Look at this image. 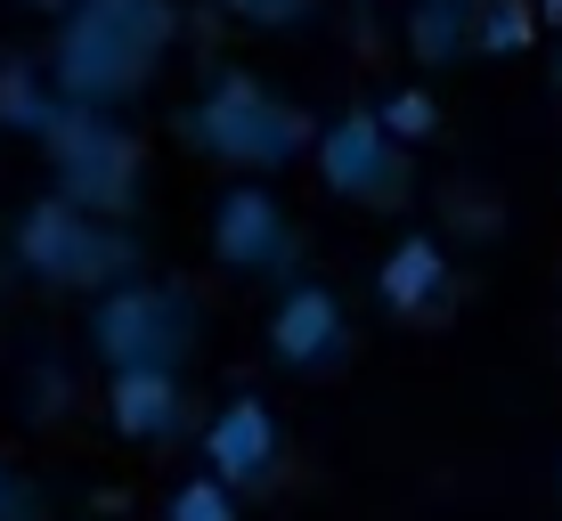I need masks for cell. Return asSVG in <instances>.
<instances>
[{
	"mask_svg": "<svg viewBox=\"0 0 562 521\" xmlns=\"http://www.w3.org/2000/svg\"><path fill=\"white\" fill-rule=\"evenodd\" d=\"M457 9H449V0H424V9H416V49L424 57H440V49H457Z\"/></svg>",
	"mask_w": 562,
	"mask_h": 521,
	"instance_id": "13",
	"label": "cell"
},
{
	"mask_svg": "<svg viewBox=\"0 0 562 521\" xmlns=\"http://www.w3.org/2000/svg\"><path fill=\"white\" fill-rule=\"evenodd\" d=\"M0 114H9V123H49L42 99H33V82H0Z\"/></svg>",
	"mask_w": 562,
	"mask_h": 521,
	"instance_id": "16",
	"label": "cell"
},
{
	"mask_svg": "<svg viewBox=\"0 0 562 521\" xmlns=\"http://www.w3.org/2000/svg\"><path fill=\"white\" fill-rule=\"evenodd\" d=\"M547 9H554V16H562V0H547Z\"/></svg>",
	"mask_w": 562,
	"mask_h": 521,
	"instance_id": "20",
	"label": "cell"
},
{
	"mask_svg": "<svg viewBox=\"0 0 562 521\" xmlns=\"http://www.w3.org/2000/svg\"><path fill=\"white\" fill-rule=\"evenodd\" d=\"M212 245H221L228 269H285V220H278V196L261 188H228L221 196V220H212Z\"/></svg>",
	"mask_w": 562,
	"mask_h": 521,
	"instance_id": "7",
	"label": "cell"
},
{
	"mask_svg": "<svg viewBox=\"0 0 562 521\" xmlns=\"http://www.w3.org/2000/svg\"><path fill=\"white\" fill-rule=\"evenodd\" d=\"M269 342H278V359H294V366L335 359V351H342V310H335V294H318V285L285 294V310H278V326H269Z\"/></svg>",
	"mask_w": 562,
	"mask_h": 521,
	"instance_id": "10",
	"label": "cell"
},
{
	"mask_svg": "<svg viewBox=\"0 0 562 521\" xmlns=\"http://www.w3.org/2000/svg\"><path fill=\"white\" fill-rule=\"evenodd\" d=\"M440 285H449V261H440V245H424V237L400 245V253L383 261V302H392L400 318H416L424 302L440 294Z\"/></svg>",
	"mask_w": 562,
	"mask_h": 521,
	"instance_id": "11",
	"label": "cell"
},
{
	"mask_svg": "<svg viewBox=\"0 0 562 521\" xmlns=\"http://www.w3.org/2000/svg\"><path fill=\"white\" fill-rule=\"evenodd\" d=\"M302 114L294 106H278V99H261L254 82H228V90H212V106L196 114V139L212 147V156H228V163H285V156H302Z\"/></svg>",
	"mask_w": 562,
	"mask_h": 521,
	"instance_id": "2",
	"label": "cell"
},
{
	"mask_svg": "<svg viewBox=\"0 0 562 521\" xmlns=\"http://www.w3.org/2000/svg\"><path fill=\"white\" fill-rule=\"evenodd\" d=\"M49 156L57 180H66V204H131V171H139V147L123 131L90 123V114H49Z\"/></svg>",
	"mask_w": 562,
	"mask_h": 521,
	"instance_id": "3",
	"label": "cell"
},
{
	"mask_svg": "<svg viewBox=\"0 0 562 521\" xmlns=\"http://www.w3.org/2000/svg\"><path fill=\"white\" fill-rule=\"evenodd\" d=\"M171 521H237V506H228V480H188L180 497H171Z\"/></svg>",
	"mask_w": 562,
	"mask_h": 521,
	"instance_id": "12",
	"label": "cell"
},
{
	"mask_svg": "<svg viewBox=\"0 0 562 521\" xmlns=\"http://www.w3.org/2000/svg\"><path fill=\"white\" fill-rule=\"evenodd\" d=\"M99 351L114 366H180L188 351V310L171 294H114L99 310Z\"/></svg>",
	"mask_w": 562,
	"mask_h": 521,
	"instance_id": "6",
	"label": "cell"
},
{
	"mask_svg": "<svg viewBox=\"0 0 562 521\" xmlns=\"http://www.w3.org/2000/svg\"><path fill=\"white\" fill-rule=\"evenodd\" d=\"M383 131H392V139H424V131H432V99H424V90L392 99V106H383Z\"/></svg>",
	"mask_w": 562,
	"mask_h": 521,
	"instance_id": "14",
	"label": "cell"
},
{
	"mask_svg": "<svg viewBox=\"0 0 562 521\" xmlns=\"http://www.w3.org/2000/svg\"><path fill=\"white\" fill-rule=\"evenodd\" d=\"M33 9H66V0H33Z\"/></svg>",
	"mask_w": 562,
	"mask_h": 521,
	"instance_id": "18",
	"label": "cell"
},
{
	"mask_svg": "<svg viewBox=\"0 0 562 521\" xmlns=\"http://www.w3.org/2000/svg\"><path fill=\"white\" fill-rule=\"evenodd\" d=\"M481 42H490V49H521V42H530V16H521L514 0H497V9L481 16Z\"/></svg>",
	"mask_w": 562,
	"mask_h": 521,
	"instance_id": "15",
	"label": "cell"
},
{
	"mask_svg": "<svg viewBox=\"0 0 562 521\" xmlns=\"http://www.w3.org/2000/svg\"><path fill=\"white\" fill-rule=\"evenodd\" d=\"M16 253L33 261V278H57V285L106 278L114 261L131 269V245H114V237H99V228H82V212H74V204H42L25 228H16Z\"/></svg>",
	"mask_w": 562,
	"mask_h": 521,
	"instance_id": "4",
	"label": "cell"
},
{
	"mask_svg": "<svg viewBox=\"0 0 562 521\" xmlns=\"http://www.w3.org/2000/svg\"><path fill=\"white\" fill-rule=\"evenodd\" d=\"M237 16H254V25H294L302 16V0H228Z\"/></svg>",
	"mask_w": 562,
	"mask_h": 521,
	"instance_id": "17",
	"label": "cell"
},
{
	"mask_svg": "<svg viewBox=\"0 0 562 521\" xmlns=\"http://www.w3.org/2000/svg\"><path fill=\"white\" fill-rule=\"evenodd\" d=\"M155 49H164V9L155 0H90L66 25V57H57V82L74 99H114V90H139Z\"/></svg>",
	"mask_w": 562,
	"mask_h": 521,
	"instance_id": "1",
	"label": "cell"
},
{
	"mask_svg": "<svg viewBox=\"0 0 562 521\" xmlns=\"http://www.w3.org/2000/svg\"><path fill=\"white\" fill-rule=\"evenodd\" d=\"M180 383H171V366H114V423H123L131 440H164L180 432Z\"/></svg>",
	"mask_w": 562,
	"mask_h": 521,
	"instance_id": "9",
	"label": "cell"
},
{
	"mask_svg": "<svg viewBox=\"0 0 562 521\" xmlns=\"http://www.w3.org/2000/svg\"><path fill=\"white\" fill-rule=\"evenodd\" d=\"M204 456H212V473L237 489V480H269V465H278V423H269L261 399H228L221 416H212V432H204Z\"/></svg>",
	"mask_w": 562,
	"mask_h": 521,
	"instance_id": "8",
	"label": "cell"
},
{
	"mask_svg": "<svg viewBox=\"0 0 562 521\" xmlns=\"http://www.w3.org/2000/svg\"><path fill=\"white\" fill-rule=\"evenodd\" d=\"M318 171L335 196H359V204H400V147L392 131H383V114H351V123H335L318 139Z\"/></svg>",
	"mask_w": 562,
	"mask_h": 521,
	"instance_id": "5",
	"label": "cell"
},
{
	"mask_svg": "<svg viewBox=\"0 0 562 521\" xmlns=\"http://www.w3.org/2000/svg\"><path fill=\"white\" fill-rule=\"evenodd\" d=\"M0 506H9V473H0Z\"/></svg>",
	"mask_w": 562,
	"mask_h": 521,
	"instance_id": "19",
	"label": "cell"
}]
</instances>
